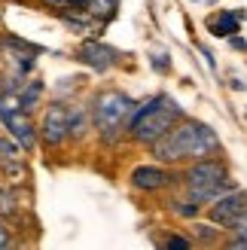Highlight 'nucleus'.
Returning a JSON list of instances; mask_svg holds the SVG:
<instances>
[{
  "instance_id": "obj_1",
  "label": "nucleus",
  "mask_w": 247,
  "mask_h": 250,
  "mask_svg": "<svg viewBox=\"0 0 247 250\" xmlns=\"http://www.w3.org/2000/svg\"><path fill=\"white\" fill-rule=\"evenodd\" d=\"M146 149H150L153 162H162V165H171V168H183L195 159L226 153L220 134L207 122L192 119V116H183L174 128H168L162 137H156Z\"/></svg>"
},
{
  "instance_id": "obj_2",
  "label": "nucleus",
  "mask_w": 247,
  "mask_h": 250,
  "mask_svg": "<svg viewBox=\"0 0 247 250\" xmlns=\"http://www.w3.org/2000/svg\"><path fill=\"white\" fill-rule=\"evenodd\" d=\"M183 116H186L183 107L168 92H156L150 98H144V101H138V107L131 110L125 137L138 146H150L156 137H162L168 128H174Z\"/></svg>"
},
{
  "instance_id": "obj_3",
  "label": "nucleus",
  "mask_w": 247,
  "mask_h": 250,
  "mask_svg": "<svg viewBox=\"0 0 247 250\" xmlns=\"http://www.w3.org/2000/svg\"><path fill=\"white\" fill-rule=\"evenodd\" d=\"M232 186H235V180H232V168H229L226 153L223 156L195 159V162L180 168V189L189 198H195L202 208L217 202V198L226 189H232Z\"/></svg>"
},
{
  "instance_id": "obj_4",
  "label": "nucleus",
  "mask_w": 247,
  "mask_h": 250,
  "mask_svg": "<svg viewBox=\"0 0 247 250\" xmlns=\"http://www.w3.org/2000/svg\"><path fill=\"white\" fill-rule=\"evenodd\" d=\"M134 107H138V101L122 89H98L92 95L89 116H92V128L98 134V141L104 146H113L125 137V125Z\"/></svg>"
},
{
  "instance_id": "obj_5",
  "label": "nucleus",
  "mask_w": 247,
  "mask_h": 250,
  "mask_svg": "<svg viewBox=\"0 0 247 250\" xmlns=\"http://www.w3.org/2000/svg\"><path fill=\"white\" fill-rule=\"evenodd\" d=\"M128 186L141 195H159L180 186V171L162 165V162H146V165H134L128 171Z\"/></svg>"
},
{
  "instance_id": "obj_6",
  "label": "nucleus",
  "mask_w": 247,
  "mask_h": 250,
  "mask_svg": "<svg viewBox=\"0 0 247 250\" xmlns=\"http://www.w3.org/2000/svg\"><path fill=\"white\" fill-rule=\"evenodd\" d=\"M37 134H40L43 149L55 153L70 141V104L67 101H52L43 110V119L37 125Z\"/></svg>"
},
{
  "instance_id": "obj_7",
  "label": "nucleus",
  "mask_w": 247,
  "mask_h": 250,
  "mask_svg": "<svg viewBox=\"0 0 247 250\" xmlns=\"http://www.w3.org/2000/svg\"><path fill=\"white\" fill-rule=\"evenodd\" d=\"M73 58H77L80 64H85L89 70H95V73H107V70L119 67L125 55H122L119 49L107 46L104 40H98V37H82V43L77 46Z\"/></svg>"
},
{
  "instance_id": "obj_8",
  "label": "nucleus",
  "mask_w": 247,
  "mask_h": 250,
  "mask_svg": "<svg viewBox=\"0 0 247 250\" xmlns=\"http://www.w3.org/2000/svg\"><path fill=\"white\" fill-rule=\"evenodd\" d=\"M244 210H247V189L244 186H232V189H226L217 202H211L205 208V214H207V220H214L217 226L229 229Z\"/></svg>"
},
{
  "instance_id": "obj_9",
  "label": "nucleus",
  "mask_w": 247,
  "mask_h": 250,
  "mask_svg": "<svg viewBox=\"0 0 247 250\" xmlns=\"http://www.w3.org/2000/svg\"><path fill=\"white\" fill-rule=\"evenodd\" d=\"M0 125L6 128V134L16 141L24 153H34L37 146H40V134H37V122H34V113H28V110H12V113H6L3 119H0Z\"/></svg>"
},
{
  "instance_id": "obj_10",
  "label": "nucleus",
  "mask_w": 247,
  "mask_h": 250,
  "mask_svg": "<svg viewBox=\"0 0 247 250\" xmlns=\"http://www.w3.org/2000/svg\"><path fill=\"white\" fill-rule=\"evenodd\" d=\"M223 235H226V229L223 226H217L214 220H202V217H195V220H189V238H192V244H199V247H220L223 244Z\"/></svg>"
},
{
  "instance_id": "obj_11",
  "label": "nucleus",
  "mask_w": 247,
  "mask_h": 250,
  "mask_svg": "<svg viewBox=\"0 0 247 250\" xmlns=\"http://www.w3.org/2000/svg\"><path fill=\"white\" fill-rule=\"evenodd\" d=\"M21 214H24V202H21L19 183L0 180V217L9 220V223H19Z\"/></svg>"
},
{
  "instance_id": "obj_12",
  "label": "nucleus",
  "mask_w": 247,
  "mask_h": 250,
  "mask_svg": "<svg viewBox=\"0 0 247 250\" xmlns=\"http://www.w3.org/2000/svg\"><path fill=\"white\" fill-rule=\"evenodd\" d=\"M202 205L195 202V198H189L186 192L177 186V192L168 198V214L171 217H177V220H183V223H189V220H195V217H202Z\"/></svg>"
},
{
  "instance_id": "obj_13",
  "label": "nucleus",
  "mask_w": 247,
  "mask_h": 250,
  "mask_svg": "<svg viewBox=\"0 0 247 250\" xmlns=\"http://www.w3.org/2000/svg\"><path fill=\"white\" fill-rule=\"evenodd\" d=\"M241 19H244V12L220 9L217 16H207V31H211L214 37H232V34H241Z\"/></svg>"
},
{
  "instance_id": "obj_14",
  "label": "nucleus",
  "mask_w": 247,
  "mask_h": 250,
  "mask_svg": "<svg viewBox=\"0 0 247 250\" xmlns=\"http://www.w3.org/2000/svg\"><path fill=\"white\" fill-rule=\"evenodd\" d=\"M43 92H46V83H43L40 77H31V80H24V85L19 89L21 110H28V113H34V110L40 107V101H43Z\"/></svg>"
},
{
  "instance_id": "obj_15",
  "label": "nucleus",
  "mask_w": 247,
  "mask_h": 250,
  "mask_svg": "<svg viewBox=\"0 0 247 250\" xmlns=\"http://www.w3.org/2000/svg\"><path fill=\"white\" fill-rule=\"evenodd\" d=\"M85 12L98 21V24H107L119 16V0H85Z\"/></svg>"
},
{
  "instance_id": "obj_16",
  "label": "nucleus",
  "mask_w": 247,
  "mask_h": 250,
  "mask_svg": "<svg viewBox=\"0 0 247 250\" xmlns=\"http://www.w3.org/2000/svg\"><path fill=\"white\" fill-rule=\"evenodd\" d=\"M220 247H229V250H247V210L232 223L223 235V244Z\"/></svg>"
},
{
  "instance_id": "obj_17",
  "label": "nucleus",
  "mask_w": 247,
  "mask_h": 250,
  "mask_svg": "<svg viewBox=\"0 0 247 250\" xmlns=\"http://www.w3.org/2000/svg\"><path fill=\"white\" fill-rule=\"evenodd\" d=\"M89 125H92L89 107L70 104V141H82V137L89 134Z\"/></svg>"
},
{
  "instance_id": "obj_18",
  "label": "nucleus",
  "mask_w": 247,
  "mask_h": 250,
  "mask_svg": "<svg viewBox=\"0 0 247 250\" xmlns=\"http://www.w3.org/2000/svg\"><path fill=\"white\" fill-rule=\"evenodd\" d=\"M24 156V149L16 144V141H12V137L6 134H0V165H6V162H12V159H21Z\"/></svg>"
},
{
  "instance_id": "obj_19",
  "label": "nucleus",
  "mask_w": 247,
  "mask_h": 250,
  "mask_svg": "<svg viewBox=\"0 0 247 250\" xmlns=\"http://www.w3.org/2000/svg\"><path fill=\"white\" fill-rule=\"evenodd\" d=\"M159 244H162V247H174V250H189L192 238H186V235H162Z\"/></svg>"
},
{
  "instance_id": "obj_20",
  "label": "nucleus",
  "mask_w": 247,
  "mask_h": 250,
  "mask_svg": "<svg viewBox=\"0 0 247 250\" xmlns=\"http://www.w3.org/2000/svg\"><path fill=\"white\" fill-rule=\"evenodd\" d=\"M12 232H16V229H12V223L0 217V250H3V247H12V244H16V235H12Z\"/></svg>"
},
{
  "instance_id": "obj_21",
  "label": "nucleus",
  "mask_w": 247,
  "mask_h": 250,
  "mask_svg": "<svg viewBox=\"0 0 247 250\" xmlns=\"http://www.w3.org/2000/svg\"><path fill=\"white\" fill-rule=\"evenodd\" d=\"M46 9H73V6H85V0H37Z\"/></svg>"
},
{
  "instance_id": "obj_22",
  "label": "nucleus",
  "mask_w": 247,
  "mask_h": 250,
  "mask_svg": "<svg viewBox=\"0 0 247 250\" xmlns=\"http://www.w3.org/2000/svg\"><path fill=\"white\" fill-rule=\"evenodd\" d=\"M150 64H153V70H159V73H168V70H171V55H168V52H156V55H150Z\"/></svg>"
},
{
  "instance_id": "obj_23",
  "label": "nucleus",
  "mask_w": 247,
  "mask_h": 250,
  "mask_svg": "<svg viewBox=\"0 0 247 250\" xmlns=\"http://www.w3.org/2000/svg\"><path fill=\"white\" fill-rule=\"evenodd\" d=\"M199 52H202V58H205V64L211 67V73H214V70H217V61H214V52H211V49H207V46H199Z\"/></svg>"
},
{
  "instance_id": "obj_24",
  "label": "nucleus",
  "mask_w": 247,
  "mask_h": 250,
  "mask_svg": "<svg viewBox=\"0 0 247 250\" xmlns=\"http://www.w3.org/2000/svg\"><path fill=\"white\" fill-rule=\"evenodd\" d=\"M229 46H232V49H238V52H247V40H244V37H238V34H232V37H229Z\"/></svg>"
},
{
  "instance_id": "obj_25",
  "label": "nucleus",
  "mask_w": 247,
  "mask_h": 250,
  "mask_svg": "<svg viewBox=\"0 0 247 250\" xmlns=\"http://www.w3.org/2000/svg\"><path fill=\"white\" fill-rule=\"evenodd\" d=\"M229 85H232L235 92H241V89H244V83H241V80H235V77H232V83H229Z\"/></svg>"
}]
</instances>
